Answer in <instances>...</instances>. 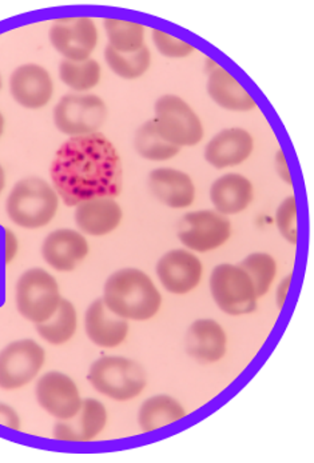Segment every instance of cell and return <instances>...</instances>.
<instances>
[{"instance_id":"cell-5","label":"cell","mask_w":314,"mask_h":463,"mask_svg":"<svg viewBox=\"0 0 314 463\" xmlns=\"http://www.w3.org/2000/svg\"><path fill=\"white\" fill-rule=\"evenodd\" d=\"M62 299L57 279L43 269H30L16 282V308L31 324L49 321L58 310Z\"/></svg>"},{"instance_id":"cell-4","label":"cell","mask_w":314,"mask_h":463,"mask_svg":"<svg viewBox=\"0 0 314 463\" xmlns=\"http://www.w3.org/2000/svg\"><path fill=\"white\" fill-rule=\"evenodd\" d=\"M87 380L95 392L117 402L139 397L147 384V375L138 362L117 355L97 359L90 366Z\"/></svg>"},{"instance_id":"cell-19","label":"cell","mask_w":314,"mask_h":463,"mask_svg":"<svg viewBox=\"0 0 314 463\" xmlns=\"http://www.w3.org/2000/svg\"><path fill=\"white\" fill-rule=\"evenodd\" d=\"M120 204L110 196L92 198L75 206V224L83 235L105 237L111 234L122 222Z\"/></svg>"},{"instance_id":"cell-1","label":"cell","mask_w":314,"mask_h":463,"mask_svg":"<svg viewBox=\"0 0 314 463\" xmlns=\"http://www.w3.org/2000/svg\"><path fill=\"white\" fill-rule=\"evenodd\" d=\"M50 176L59 198L69 207L92 198H117L122 193V161L102 133L69 137L55 153Z\"/></svg>"},{"instance_id":"cell-21","label":"cell","mask_w":314,"mask_h":463,"mask_svg":"<svg viewBox=\"0 0 314 463\" xmlns=\"http://www.w3.org/2000/svg\"><path fill=\"white\" fill-rule=\"evenodd\" d=\"M151 194L170 209H187L195 203V186L190 175L173 167H159L148 175Z\"/></svg>"},{"instance_id":"cell-2","label":"cell","mask_w":314,"mask_h":463,"mask_svg":"<svg viewBox=\"0 0 314 463\" xmlns=\"http://www.w3.org/2000/svg\"><path fill=\"white\" fill-rule=\"evenodd\" d=\"M102 299L109 310L126 321H148L162 306L156 283L139 269H120L111 274L103 288Z\"/></svg>"},{"instance_id":"cell-9","label":"cell","mask_w":314,"mask_h":463,"mask_svg":"<svg viewBox=\"0 0 314 463\" xmlns=\"http://www.w3.org/2000/svg\"><path fill=\"white\" fill-rule=\"evenodd\" d=\"M46 364V352L33 339H19L0 350V389H22L38 377Z\"/></svg>"},{"instance_id":"cell-17","label":"cell","mask_w":314,"mask_h":463,"mask_svg":"<svg viewBox=\"0 0 314 463\" xmlns=\"http://www.w3.org/2000/svg\"><path fill=\"white\" fill-rule=\"evenodd\" d=\"M253 148V137L249 131L240 128H225L207 143L205 159L213 167L223 170L248 161Z\"/></svg>"},{"instance_id":"cell-32","label":"cell","mask_w":314,"mask_h":463,"mask_svg":"<svg viewBox=\"0 0 314 463\" xmlns=\"http://www.w3.org/2000/svg\"><path fill=\"white\" fill-rule=\"evenodd\" d=\"M154 46L158 50L159 54L167 58L181 59L192 55L195 52V47L182 39L176 38L172 33L154 28L151 33Z\"/></svg>"},{"instance_id":"cell-11","label":"cell","mask_w":314,"mask_h":463,"mask_svg":"<svg viewBox=\"0 0 314 463\" xmlns=\"http://www.w3.org/2000/svg\"><path fill=\"white\" fill-rule=\"evenodd\" d=\"M50 43L67 61L90 59L98 46L97 24L89 16L59 18L50 28Z\"/></svg>"},{"instance_id":"cell-3","label":"cell","mask_w":314,"mask_h":463,"mask_svg":"<svg viewBox=\"0 0 314 463\" xmlns=\"http://www.w3.org/2000/svg\"><path fill=\"white\" fill-rule=\"evenodd\" d=\"M54 187L38 176L21 179L5 201L7 217L22 229L36 230L52 223L59 209Z\"/></svg>"},{"instance_id":"cell-20","label":"cell","mask_w":314,"mask_h":463,"mask_svg":"<svg viewBox=\"0 0 314 463\" xmlns=\"http://www.w3.org/2000/svg\"><path fill=\"white\" fill-rule=\"evenodd\" d=\"M128 321L109 310L103 299H95L85 313V331L90 341L102 349H115L128 335Z\"/></svg>"},{"instance_id":"cell-26","label":"cell","mask_w":314,"mask_h":463,"mask_svg":"<svg viewBox=\"0 0 314 463\" xmlns=\"http://www.w3.org/2000/svg\"><path fill=\"white\" fill-rule=\"evenodd\" d=\"M134 147L139 156L150 162H167L178 156L181 148L167 142L157 130L156 120H146L134 137Z\"/></svg>"},{"instance_id":"cell-34","label":"cell","mask_w":314,"mask_h":463,"mask_svg":"<svg viewBox=\"0 0 314 463\" xmlns=\"http://www.w3.org/2000/svg\"><path fill=\"white\" fill-rule=\"evenodd\" d=\"M19 251V241L13 230L5 229V265H10Z\"/></svg>"},{"instance_id":"cell-39","label":"cell","mask_w":314,"mask_h":463,"mask_svg":"<svg viewBox=\"0 0 314 463\" xmlns=\"http://www.w3.org/2000/svg\"><path fill=\"white\" fill-rule=\"evenodd\" d=\"M3 89V78H2V74H0V90Z\"/></svg>"},{"instance_id":"cell-6","label":"cell","mask_w":314,"mask_h":463,"mask_svg":"<svg viewBox=\"0 0 314 463\" xmlns=\"http://www.w3.org/2000/svg\"><path fill=\"white\" fill-rule=\"evenodd\" d=\"M108 117V105L94 94L64 95L52 111L55 128L70 137L100 133Z\"/></svg>"},{"instance_id":"cell-15","label":"cell","mask_w":314,"mask_h":463,"mask_svg":"<svg viewBox=\"0 0 314 463\" xmlns=\"http://www.w3.org/2000/svg\"><path fill=\"white\" fill-rule=\"evenodd\" d=\"M90 247L85 235L72 229H59L50 232L42 245L44 262L59 271H74L86 260Z\"/></svg>"},{"instance_id":"cell-38","label":"cell","mask_w":314,"mask_h":463,"mask_svg":"<svg viewBox=\"0 0 314 463\" xmlns=\"http://www.w3.org/2000/svg\"><path fill=\"white\" fill-rule=\"evenodd\" d=\"M5 117H3L2 111H0V137H2L3 133H5Z\"/></svg>"},{"instance_id":"cell-12","label":"cell","mask_w":314,"mask_h":463,"mask_svg":"<svg viewBox=\"0 0 314 463\" xmlns=\"http://www.w3.org/2000/svg\"><path fill=\"white\" fill-rule=\"evenodd\" d=\"M39 406L58 420L74 418L82 408L80 389L72 378L61 372H49L36 382Z\"/></svg>"},{"instance_id":"cell-7","label":"cell","mask_w":314,"mask_h":463,"mask_svg":"<svg viewBox=\"0 0 314 463\" xmlns=\"http://www.w3.org/2000/svg\"><path fill=\"white\" fill-rule=\"evenodd\" d=\"M210 293L221 311L240 317L254 313L257 294L249 275L232 263H223L210 275Z\"/></svg>"},{"instance_id":"cell-31","label":"cell","mask_w":314,"mask_h":463,"mask_svg":"<svg viewBox=\"0 0 314 463\" xmlns=\"http://www.w3.org/2000/svg\"><path fill=\"white\" fill-rule=\"evenodd\" d=\"M299 213H297L296 196L290 195L282 201L276 213V224L286 242L297 245L299 242Z\"/></svg>"},{"instance_id":"cell-22","label":"cell","mask_w":314,"mask_h":463,"mask_svg":"<svg viewBox=\"0 0 314 463\" xmlns=\"http://www.w3.org/2000/svg\"><path fill=\"white\" fill-rule=\"evenodd\" d=\"M254 198L252 182L237 173H229L213 182L210 201L215 212L229 217L245 212Z\"/></svg>"},{"instance_id":"cell-36","label":"cell","mask_w":314,"mask_h":463,"mask_svg":"<svg viewBox=\"0 0 314 463\" xmlns=\"http://www.w3.org/2000/svg\"><path fill=\"white\" fill-rule=\"evenodd\" d=\"M291 280H293V275H288L280 283L279 288L276 291V302L277 307L282 308L285 306L286 298H288L289 290L291 288Z\"/></svg>"},{"instance_id":"cell-16","label":"cell","mask_w":314,"mask_h":463,"mask_svg":"<svg viewBox=\"0 0 314 463\" xmlns=\"http://www.w3.org/2000/svg\"><path fill=\"white\" fill-rule=\"evenodd\" d=\"M108 420L106 406L100 401L87 398L74 418L55 423L52 438L61 442H92L105 430Z\"/></svg>"},{"instance_id":"cell-37","label":"cell","mask_w":314,"mask_h":463,"mask_svg":"<svg viewBox=\"0 0 314 463\" xmlns=\"http://www.w3.org/2000/svg\"><path fill=\"white\" fill-rule=\"evenodd\" d=\"M5 187V173L3 165H0V195H2L3 190Z\"/></svg>"},{"instance_id":"cell-13","label":"cell","mask_w":314,"mask_h":463,"mask_svg":"<svg viewBox=\"0 0 314 463\" xmlns=\"http://www.w3.org/2000/svg\"><path fill=\"white\" fill-rule=\"evenodd\" d=\"M156 271L165 290L185 296L200 285L204 266L190 250L176 249L158 260Z\"/></svg>"},{"instance_id":"cell-28","label":"cell","mask_w":314,"mask_h":463,"mask_svg":"<svg viewBox=\"0 0 314 463\" xmlns=\"http://www.w3.org/2000/svg\"><path fill=\"white\" fill-rule=\"evenodd\" d=\"M109 44L115 52L131 54L145 46L146 27L136 22L106 18L103 21Z\"/></svg>"},{"instance_id":"cell-14","label":"cell","mask_w":314,"mask_h":463,"mask_svg":"<svg viewBox=\"0 0 314 463\" xmlns=\"http://www.w3.org/2000/svg\"><path fill=\"white\" fill-rule=\"evenodd\" d=\"M10 92L21 108L39 109L46 108L54 94L52 75L35 63L22 64L10 77Z\"/></svg>"},{"instance_id":"cell-24","label":"cell","mask_w":314,"mask_h":463,"mask_svg":"<svg viewBox=\"0 0 314 463\" xmlns=\"http://www.w3.org/2000/svg\"><path fill=\"white\" fill-rule=\"evenodd\" d=\"M186 417V410L167 394L154 395L142 403L138 410V426L142 433H153L173 425Z\"/></svg>"},{"instance_id":"cell-29","label":"cell","mask_w":314,"mask_h":463,"mask_svg":"<svg viewBox=\"0 0 314 463\" xmlns=\"http://www.w3.org/2000/svg\"><path fill=\"white\" fill-rule=\"evenodd\" d=\"M105 61L117 77L126 80H138L147 72L151 66V52L143 46L138 52L131 54L115 52L110 46L105 49Z\"/></svg>"},{"instance_id":"cell-30","label":"cell","mask_w":314,"mask_h":463,"mask_svg":"<svg viewBox=\"0 0 314 463\" xmlns=\"http://www.w3.org/2000/svg\"><path fill=\"white\" fill-rule=\"evenodd\" d=\"M253 282L257 298L265 296L271 290L277 275V263L268 252H253L240 263Z\"/></svg>"},{"instance_id":"cell-10","label":"cell","mask_w":314,"mask_h":463,"mask_svg":"<svg viewBox=\"0 0 314 463\" xmlns=\"http://www.w3.org/2000/svg\"><path fill=\"white\" fill-rule=\"evenodd\" d=\"M232 235L228 217L214 210L187 213L179 224L178 240L190 251L207 252L225 245Z\"/></svg>"},{"instance_id":"cell-18","label":"cell","mask_w":314,"mask_h":463,"mask_svg":"<svg viewBox=\"0 0 314 463\" xmlns=\"http://www.w3.org/2000/svg\"><path fill=\"white\" fill-rule=\"evenodd\" d=\"M185 349L200 364H215L228 352V335L214 319H197L187 328Z\"/></svg>"},{"instance_id":"cell-25","label":"cell","mask_w":314,"mask_h":463,"mask_svg":"<svg viewBox=\"0 0 314 463\" xmlns=\"http://www.w3.org/2000/svg\"><path fill=\"white\" fill-rule=\"evenodd\" d=\"M36 333L43 341L54 346H62L71 341L77 333L78 314L75 306L70 300L62 299L58 310L49 321L35 325Z\"/></svg>"},{"instance_id":"cell-33","label":"cell","mask_w":314,"mask_h":463,"mask_svg":"<svg viewBox=\"0 0 314 463\" xmlns=\"http://www.w3.org/2000/svg\"><path fill=\"white\" fill-rule=\"evenodd\" d=\"M0 425L10 429V430H22V420L18 412L13 406L5 402H0Z\"/></svg>"},{"instance_id":"cell-23","label":"cell","mask_w":314,"mask_h":463,"mask_svg":"<svg viewBox=\"0 0 314 463\" xmlns=\"http://www.w3.org/2000/svg\"><path fill=\"white\" fill-rule=\"evenodd\" d=\"M206 89L215 105L228 111L246 112L257 109V102L248 90L224 67L217 66L209 72Z\"/></svg>"},{"instance_id":"cell-35","label":"cell","mask_w":314,"mask_h":463,"mask_svg":"<svg viewBox=\"0 0 314 463\" xmlns=\"http://www.w3.org/2000/svg\"><path fill=\"white\" fill-rule=\"evenodd\" d=\"M274 165H276V171L279 174L280 178L285 182L289 186H293V176H291L290 168H289L288 161L284 151L280 148L276 154V159H274Z\"/></svg>"},{"instance_id":"cell-27","label":"cell","mask_w":314,"mask_h":463,"mask_svg":"<svg viewBox=\"0 0 314 463\" xmlns=\"http://www.w3.org/2000/svg\"><path fill=\"white\" fill-rule=\"evenodd\" d=\"M59 78L64 86L75 92H87L95 89L102 78V67L95 59L82 61L63 59L59 64Z\"/></svg>"},{"instance_id":"cell-8","label":"cell","mask_w":314,"mask_h":463,"mask_svg":"<svg viewBox=\"0 0 314 463\" xmlns=\"http://www.w3.org/2000/svg\"><path fill=\"white\" fill-rule=\"evenodd\" d=\"M158 133L176 147H192L204 137V126L197 112L176 95L159 98L154 106Z\"/></svg>"}]
</instances>
